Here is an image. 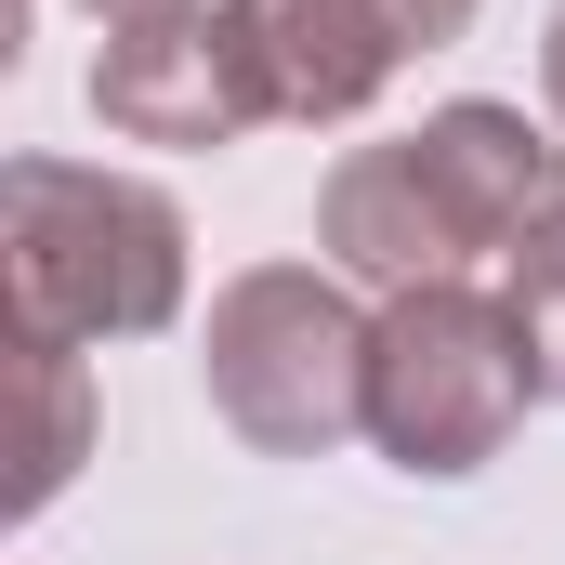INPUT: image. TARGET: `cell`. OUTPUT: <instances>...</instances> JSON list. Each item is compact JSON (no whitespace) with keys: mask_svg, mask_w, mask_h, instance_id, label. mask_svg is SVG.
<instances>
[{"mask_svg":"<svg viewBox=\"0 0 565 565\" xmlns=\"http://www.w3.org/2000/svg\"><path fill=\"white\" fill-rule=\"evenodd\" d=\"M0 289H13V342H145L184 316V211L145 171L13 158L0 171Z\"/></svg>","mask_w":565,"mask_h":565,"instance_id":"1","label":"cell"},{"mask_svg":"<svg viewBox=\"0 0 565 565\" xmlns=\"http://www.w3.org/2000/svg\"><path fill=\"white\" fill-rule=\"evenodd\" d=\"M369 342H382V316L329 264H250V277H224L211 289V329H198L211 422L237 447H264V460H329L342 434H369Z\"/></svg>","mask_w":565,"mask_h":565,"instance_id":"2","label":"cell"},{"mask_svg":"<svg viewBox=\"0 0 565 565\" xmlns=\"http://www.w3.org/2000/svg\"><path fill=\"white\" fill-rule=\"evenodd\" d=\"M540 408V369L513 342V302L473 277H434L382 302V342H369V447L422 487L487 473Z\"/></svg>","mask_w":565,"mask_h":565,"instance_id":"3","label":"cell"},{"mask_svg":"<svg viewBox=\"0 0 565 565\" xmlns=\"http://www.w3.org/2000/svg\"><path fill=\"white\" fill-rule=\"evenodd\" d=\"M93 119L119 145H184V158L264 132V79H250V53H237V13H224V0H171V13L106 26V53H93Z\"/></svg>","mask_w":565,"mask_h":565,"instance_id":"4","label":"cell"},{"mask_svg":"<svg viewBox=\"0 0 565 565\" xmlns=\"http://www.w3.org/2000/svg\"><path fill=\"white\" fill-rule=\"evenodd\" d=\"M224 13H237V53L264 79V119H289V132L369 119L382 79L408 66V40H395L382 0H224Z\"/></svg>","mask_w":565,"mask_h":565,"instance_id":"5","label":"cell"},{"mask_svg":"<svg viewBox=\"0 0 565 565\" xmlns=\"http://www.w3.org/2000/svg\"><path fill=\"white\" fill-rule=\"evenodd\" d=\"M316 250H329V277L382 289V302L473 264V237L447 224L422 145H355V158H329V184H316Z\"/></svg>","mask_w":565,"mask_h":565,"instance_id":"6","label":"cell"},{"mask_svg":"<svg viewBox=\"0 0 565 565\" xmlns=\"http://www.w3.org/2000/svg\"><path fill=\"white\" fill-rule=\"evenodd\" d=\"M408 145H422V171H434V198H447V224L473 237V264H487V250L513 264V250H526V237L565 211V145L540 132L526 106L460 93V106H434Z\"/></svg>","mask_w":565,"mask_h":565,"instance_id":"7","label":"cell"},{"mask_svg":"<svg viewBox=\"0 0 565 565\" xmlns=\"http://www.w3.org/2000/svg\"><path fill=\"white\" fill-rule=\"evenodd\" d=\"M26 355V460H13V513H40L79 460H93V382H79V342H13Z\"/></svg>","mask_w":565,"mask_h":565,"instance_id":"8","label":"cell"},{"mask_svg":"<svg viewBox=\"0 0 565 565\" xmlns=\"http://www.w3.org/2000/svg\"><path fill=\"white\" fill-rule=\"evenodd\" d=\"M500 302H513V342L540 369V408H565V211L500 264Z\"/></svg>","mask_w":565,"mask_h":565,"instance_id":"9","label":"cell"},{"mask_svg":"<svg viewBox=\"0 0 565 565\" xmlns=\"http://www.w3.org/2000/svg\"><path fill=\"white\" fill-rule=\"evenodd\" d=\"M382 13H395V40H408V53H447V40L473 26V0H382Z\"/></svg>","mask_w":565,"mask_h":565,"instance_id":"10","label":"cell"},{"mask_svg":"<svg viewBox=\"0 0 565 565\" xmlns=\"http://www.w3.org/2000/svg\"><path fill=\"white\" fill-rule=\"evenodd\" d=\"M540 93H553V132H565V13H553V40H540Z\"/></svg>","mask_w":565,"mask_h":565,"instance_id":"11","label":"cell"},{"mask_svg":"<svg viewBox=\"0 0 565 565\" xmlns=\"http://www.w3.org/2000/svg\"><path fill=\"white\" fill-rule=\"evenodd\" d=\"M93 26H132V13H171V0H79Z\"/></svg>","mask_w":565,"mask_h":565,"instance_id":"12","label":"cell"}]
</instances>
